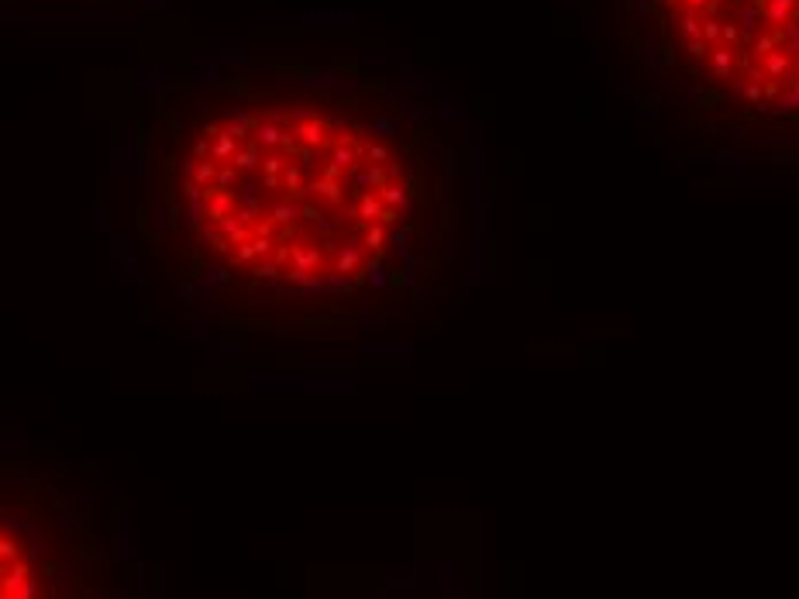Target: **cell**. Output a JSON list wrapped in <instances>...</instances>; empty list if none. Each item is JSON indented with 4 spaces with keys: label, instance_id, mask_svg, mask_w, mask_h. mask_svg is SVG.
Masks as SVG:
<instances>
[{
    "label": "cell",
    "instance_id": "obj_1",
    "mask_svg": "<svg viewBox=\"0 0 799 599\" xmlns=\"http://www.w3.org/2000/svg\"><path fill=\"white\" fill-rule=\"evenodd\" d=\"M413 197L379 124L313 107L207 121L183 162L187 220L234 272L283 290H352L376 276Z\"/></svg>",
    "mask_w": 799,
    "mask_h": 599
},
{
    "label": "cell",
    "instance_id": "obj_2",
    "mask_svg": "<svg viewBox=\"0 0 799 599\" xmlns=\"http://www.w3.org/2000/svg\"><path fill=\"white\" fill-rule=\"evenodd\" d=\"M703 87L758 117L799 121V0H648Z\"/></svg>",
    "mask_w": 799,
    "mask_h": 599
},
{
    "label": "cell",
    "instance_id": "obj_3",
    "mask_svg": "<svg viewBox=\"0 0 799 599\" xmlns=\"http://www.w3.org/2000/svg\"><path fill=\"white\" fill-rule=\"evenodd\" d=\"M0 599H38V575L17 530L0 523Z\"/></svg>",
    "mask_w": 799,
    "mask_h": 599
}]
</instances>
